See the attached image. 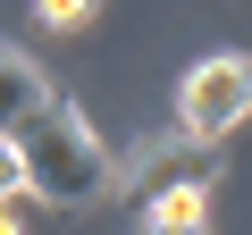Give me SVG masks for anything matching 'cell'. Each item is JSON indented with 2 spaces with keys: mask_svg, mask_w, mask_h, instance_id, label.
<instances>
[{
  "mask_svg": "<svg viewBox=\"0 0 252 235\" xmlns=\"http://www.w3.org/2000/svg\"><path fill=\"white\" fill-rule=\"evenodd\" d=\"M9 143H17V160H26V193H42V202H59V210L101 202V185H109V151L93 143V126H84L59 92L26 118Z\"/></svg>",
  "mask_w": 252,
  "mask_h": 235,
  "instance_id": "obj_1",
  "label": "cell"
},
{
  "mask_svg": "<svg viewBox=\"0 0 252 235\" xmlns=\"http://www.w3.org/2000/svg\"><path fill=\"white\" fill-rule=\"evenodd\" d=\"M244 109H252V59L219 51V59H202V67L185 76L177 126H185V143H227V135L244 126Z\"/></svg>",
  "mask_w": 252,
  "mask_h": 235,
  "instance_id": "obj_2",
  "label": "cell"
},
{
  "mask_svg": "<svg viewBox=\"0 0 252 235\" xmlns=\"http://www.w3.org/2000/svg\"><path fill=\"white\" fill-rule=\"evenodd\" d=\"M42 101H51V84L34 76V59L26 51H0V135H17Z\"/></svg>",
  "mask_w": 252,
  "mask_h": 235,
  "instance_id": "obj_3",
  "label": "cell"
},
{
  "mask_svg": "<svg viewBox=\"0 0 252 235\" xmlns=\"http://www.w3.org/2000/svg\"><path fill=\"white\" fill-rule=\"evenodd\" d=\"M210 143H185V151H143V176H135V193L152 202V193H168V185H202L210 176V160H202Z\"/></svg>",
  "mask_w": 252,
  "mask_h": 235,
  "instance_id": "obj_4",
  "label": "cell"
},
{
  "mask_svg": "<svg viewBox=\"0 0 252 235\" xmlns=\"http://www.w3.org/2000/svg\"><path fill=\"white\" fill-rule=\"evenodd\" d=\"M210 218V185H168L143 202V227H202Z\"/></svg>",
  "mask_w": 252,
  "mask_h": 235,
  "instance_id": "obj_5",
  "label": "cell"
},
{
  "mask_svg": "<svg viewBox=\"0 0 252 235\" xmlns=\"http://www.w3.org/2000/svg\"><path fill=\"white\" fill-rule=\"evenodd\" d=\"M93 17V0H34V26H51V34H76Z\"/></svg>",
  "mask_w": 252,
  "mask_h": 235,
  "instance_id": "obj_6",
  "label": "cell"
},
{
  "mask_svg": "<svg viewBox=\"0 0 252 235\" xmlns=\"http://www.w3.org/2000/svg\"><path fill=\"white\" fill-rule=\"evenodd\" d=\"M26 193V160H17V143L0 135V202H17Z\"/></svg>",
  "mask_w": 252,
  "mask_h": 235,
  "instance_id": "obj_7",
  "label": "cell"
},
{
  "mask_svg": "<svg viewBox=\"0 0 252 235\" xmlns=\"http://www.w3.org/2000/svg\"><path fill=\"white\" fill-rule=\"evenodd\" d=\"M0 235H17V202H0Z\"/></svg>",
  "mask_w": 252,
  "mask_h": 235,
  "instance_id": "obj_8",
  "label": "cell"
},
{
  "mask_svg": "<svg viewBox=\"0 0 252 235\" xmlns=\"http://www.w3.org/2000/svg\"><path fill=\"white\" fill-rule=\"evenodd\" d=\"M143 235H202V227H143Z\"/></svg>",
  "mask_w": 252,
  "mask_h": 235,
  "instance_id": "obj_9",
  "label": "cell"
}]
</instances>
